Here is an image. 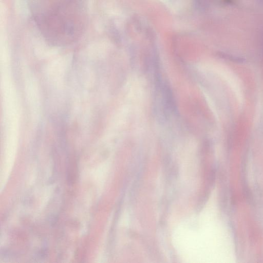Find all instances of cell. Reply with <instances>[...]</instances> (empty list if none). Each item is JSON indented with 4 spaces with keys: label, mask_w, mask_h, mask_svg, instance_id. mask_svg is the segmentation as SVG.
<instances>
[{
    "label": "cell",
    "mask_w": 263,
    "mask_h": 263,
    "mask_svg": "<svg viewBox=\"0 0 263 263\" xmlns=\"http://www.w3.org/2000/svg\"><path fill=\"white\" fill-rule=\"evenodd\" d=\"M162 1H167V0H162Z\"/></svg>",
    "instance_id": "6da1fadb"
}]
</instances>
